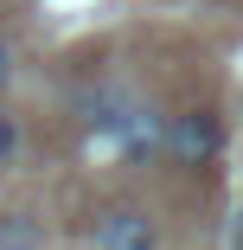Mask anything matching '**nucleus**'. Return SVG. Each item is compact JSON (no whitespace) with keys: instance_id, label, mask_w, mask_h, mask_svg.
Listing matches in <instances>:
<instances>
[{"instance_id":"f257e3e1","label":"nucleus","mask_w":243,"mask_h":250,"mask_svg":"<svg viewBox=\"0 0 243 250\" xmlns=\"http://www.w3.org/2000/svg\"><path fill=\"white\" fill-rule=\"evenodd\" d=\"M218 154H224V116L218 109H179V116H167L160 161H173V167H211Z\"/></svg>"},{"instance_id":"f03ea898","label":"nucleus","mask_w":243,"mask_h":250,"mask_svg":"<svg viewBox=\"0 0 243 250\" xmlns=\"http://www.w3.org/2000/svg\"><path fill=\"white\" fill-rule=\"evenodd\" d=\"M134 103H141V96H134L122 77H90V83L71 90V122H77L83 135H109V141H115V128L134 116Z\"/></svg>"},{"instance_id":"7ed1b4c3","label":"nucleus","mask_w":243,"mask_h":250,"mask_svg":"<svg viewBox=\"0 0 243 250\" xmlns=\"http://www.w3.org/2000/svg\"><path fill=\"white\" fill-rule=\"evenodd\" d=\"M160 141H167V116L141 96L134 116L115 128V154H122V167H154V161H160Z\"/></svg>"},{"instance_id":"20e7f679","label":"nucleus","mask_w":243,"mask_h":250,"mask_svg":"<svg viewBox=\"0 0 243 250\" xmlns=\"http://www.w3.org/2000/svg\"><path fill=\"white\" fill-rule=\"evenodd\" d=\"M96 250H160V231L148 212H134V206H115L96 218Z\"/></svg>"},{"instance_id":"39448f33","label":"nucleus","mask_w":243,"mask_h":250,"mask_svg":"<svg viewBox=\"0 0 243 250\" xmlns=\"http://www.w3.org/2000/svg\"><path fill=\"white\" fill-rule=\"evenodd\" d=\"M0 250H45V218L38 212H0Z\"/></svg>"},{"instance_id":"423d86ee","label":"nucleus","mask_w":243,"mask_h":250,"mask_svg":"<svg viewBox=\"0 0 243 250\" xmlns=\"http://www.w3.org/2000/svg\"><path fill=\"white\" fill-rule=\"evenodd\" d=\"M13 154H19V122H13L7 109H0V167H7Z\"/></svg>"},{"instance_id":"0eeeda50","label":"nucleus","mask_w":243,"mask_h":250,"mask_svg":"<svg viewBox=\"0 0 243 250\" xmlns=\"http://www.w3.org/2000/svg\"><path fill=\"white\" fill-rule=\"evenodd\" d=\"M7 83H13V45L0 39V90H7Z\"/></svg>"}]
</instances>
